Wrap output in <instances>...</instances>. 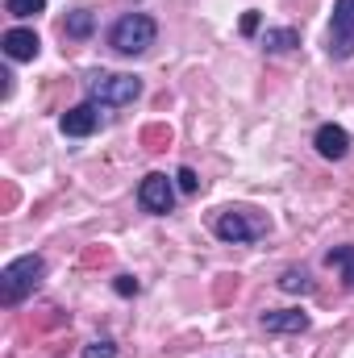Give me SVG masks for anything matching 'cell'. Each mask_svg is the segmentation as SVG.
<instances>
[{"label": "cell", "instance_id": "8992f818", "mask_svg": "<svg viewBox=\"0 0 354 358\" xmlns=\"http://www.w3.org/2000/svg\"><path fill=\"white\" fill-rule=\"evenodd\" d=\"M138 204H142L146 213H155V217H167V213L176 208V187H171V179L163 176V171H150V176L138 183Z\"/></svg>", "mask_w": 354, "mask_h": 358}, {"label": "cell", "instance_id": "ac0fdd59", "mask_svg": "<svg viewBox=\"0 0 354 358\" xmlns=\"http://www.w3.org/2000/svg\"><path fill=\"white\" fill-rule=\"evenodd\" d=\"M179 187H183V192H196V187H200V179H196V171H192V167H179Z\"/></svg>", "mask_w": 354, "mask_h": 358}, {"label": "cell", "instance_id": "ba28073f", "mask_svg": "<svg viewBox=\"0 0 354 358\" xmlns=\"http://www.w3.org/2000/svg\"><path fill=\"white\" fill-rule=\"evenodd\" d=\"M0 46H4V55H8L13 63H34L38 50H42V42H38L34 29H8V34L0 38Z\"/></svg>", "mask_w": 354, "mask_h": 358}, {"label": "cell", "instance_id": "4fadbf2b", "mask_svg": "<svg viewBox=\"0 0 354 358\" xmlns=\"http://www.w3.org/2000/svg\"><path fill=\"white\" fill-rule=\"evenodd\" d=\"M292 46H300V34L296 29H267L263 34V50H271V55H283Z\"/></svg>", "mask_w": 354, "mask_h": 358}, {"label": "cell", "instance_id": "3957f363", "mask_svg": "<svg viewBox=\"0 0 354 358\" xmlns=\"http://www.w3.org/2000/svg\"><path fill=\"white\" fill-rule=\"evenodd\" d=\"M92 104H108V108H121V104H134L142 96V80L138 76H117V71H92L84 80Z\"/></svg>", "mask_w": 354, "mask_h": 358}, {"label": "cell", "instance_id": "7c38bea8", "mask_svg": "<svg viewBox=\"0 0 354 358\" xmlns=\"http://www.w3.org/2000/svg\"><path fill=\"white\" fill-rule=\"evenodd\" d=\"M325 263L342 271V283H346V287H354V246H334V250L325 255Z\"/></svg>", "mask_w": 354, "mask_h": 358}, {"label": "cell", "instance_id": "9a60e30c", "mask_svg": "<svg viewBox=\"0 0 354 358\" xmlns=\"http://www.w3.org/2000/svg\"><path fill=\"white\" fill-rule=\"evenodd\" d=\"M4 8H8L13 17H21V21H25V17H38V13L46 8V0H4Z\"/></svg>", "mask_w": 354, "mask_h": 358}, {"label": "cell", "instance_id": "2e32d148", "mask_svg": "<svg viewBox=\"0 0 354 358\" xmlns=\"http://www.w3.org/2000/svg\"><path fill=\"white\" fill-rule=\"evenodd\" d=\"M84 358H117V346H113L108 338H100V342H88V346H84Z\"/></svg>", "mask_w": 354, "mask_h": 358}, {"label": "cell", "instance_id": "5b68a950", "mask_svg": "<svg viewBox=\"0 0 354 358\" xmlns=\"http://www.w3.org/2000/svg\"><path fill=\"white\" fill-rule=\"evenodd\" d=\"M213 234H217L221 242L246 246V242H259V238H263V221H250L242 208H225V213H217V221H213Z\"/></svg>", "mask_w": 354, "mask_h": 358}, {"label": "cell", "instance_id": "52a82bcc", "mask_svg": "<svg viewBox=\"0 0 354 358\" xmlns=\"http://www.w3.org/2000/svg\"><path fill=\"white\" fill-rule=\"evenodd\" d=\"M59 129H63L67 138H88V134H96V129H100V104L84 100V104L67 108V113L59 117Z\"/></svg>", "mask_w": 354, "mask_h": 358}, {"label": "cell", "instance_id": "d6986e66", "mask_svg": "<svg viewBox=\"0 0 354 358\" xmlns=\"http://www.w3.org/2000/svg\"><path fill=\"white\" fill-rule=\"evenodd\" d=\"M255 29H259V13H255V8H250V13H246V17H242V34H255Z\"/></svg>", "mask_w": 354, "mask_h": 358}, {"label": "cell", "instance_id": "e0dca14e", "mask_svg": "<svg viewBox=\"0 0 354 358\" xmlns=\"http://www.w3.org/2000/svg\"><path fill=\"white\" fill-rule=\"evenodd\" d=\"M113 287H117V296H138V279L134 275H117Z\"/></svg>", "mask_w": 354, "mask_h": 358}, {"label": "cell", "instance_id": "8fae6325", "mask_svg": "<svg viewBox=\"0 0 354 358\" xmlns=\"http://www.w3.org/2000/svg\"><path fill=\"white\" fill-rule=\"evenodd\" d=\"M279 292H292V296L300 292V296H309V292H313V275L304 267H288L279 275Z\"/></svg>", "mask_w": 354, "mask_h": 358}, {"label": "cell", "instance_id": "6da1fadb", "mask_svg": "<svg viewBox=\"0 0 354 358\" xmlns=\"http://www.w3.org/2000/svg\"><path fill=\"white\" fill-rule=\"evenodd\" d=\"M155 38H159V25H155L150 13H125V17H117L113 29H108V46H113L117 55H125V59L146 55V50L155 46Z\"/></svg>", "mask_w": 354, "mask_h": 358}, {"label": "cell", "instance_id": "7a4b0ae2", "mask_svg": "<svg viewBox=\"0 0 354 358\" xmlns=\"http://www.w3.org/2000/svg\"><path fill=\"white\" fill-rule=\"evenodd\" d=\"M42 279H46V259H38V255H21V259H13L8 267L0 271V300H4V308L21 304Z\"/></svg>", "mask_w": 354, "mask_h": 358}, {"label": "cell", "instance_id": "5bb4252c", "mask_svg": "<svg viewBox=\"0 0 354 358\" xmlns=\"http://www.w3.org/2000/svg\"><path fill=\"white\" fill-rule=\"evenodd\" d=\"M92 29H96V21H92L88 8H76V13L67 17V25H63V34H67V38H76V42L92 38Z\"/></svg>", "mask_w": 354, "mask_h": 358}, {"label": "cell", "instance_id": "9c48e42d", "mask_svg": "<svg viewBox=\"0 0 354 358\" xmlns=\"http://www.w3.org/2000/svg\"><path fill=\"white\" fill-rule=\"evenodd\" d=\"M313 146H317V155L321 159H346L351 155V134L342 129V125H321L317 129V138H313Z\"/></svg>", "mask_w": 354, "mask_h": 358}, {"label": "cell", "instance_id": "277c9868", "mask_svg": "<svg viewBox=\"0 0 354 358\" xmlns=\"http://www.w3.org/2000/svg\"><path fill=\"white\" fill-rule=\"evenodd\" d=\"M330 59H338V63L354 59V0H334V21H330Z\"/></svg>", "mask_w": 354, "mask_h": 358}, {"label": "cell", "instance_id": "30bf717a", "mask_svg": "<svg viewBox=\"0 0 354 358\" xmlns=\"http://www.w3.org/2000/svg\"><path fill=\"white\" fill-rule=\"evenodd\" d=\"M263 329L267 334H304V329H309V313H300V308L263 313Z\"/></svg>", "mask_w": 354, "mask_h": 358}]
</instances>
